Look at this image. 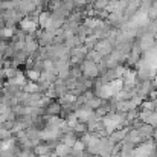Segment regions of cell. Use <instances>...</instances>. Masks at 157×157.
<instances>
[{
	"instance_id": "3957f363",
	"label": "cell",
	"mask_w": 157,
	"mask_h": 157,
	"mask_svg": "<svg viewBox=\"0 0 157 157\" xmlns=\"http://www.w3.org/2000/svg\"><path fill=\"white\" fill-rule=\"evenodd\" d=\"M125 134H127V128H121V130H114L113 133L108 134V139L114 144V145H119L124 139H125Z\"/></svg>"
},
{
	"instance_id": "277c9868",
	"label": "cell",
	"mask_w": 157,
	"mask_h": 157,
	"mask_svg": "<svg viewBox=\"0 0 157 157\" xmlns=\"http://www.w3.org/2000/svg\"><path fill=\"white\" fill-rule=\"evenodd\" d=\"M70 151H72L70 147L61 144V145H56V148H55V156L56 157H67V156H70Z\"/></svg>"
},
{
	"instance_id": "8992f818",
	"label": "cell",
	"mask_w": 157,
	"mask_h": 157,
	"mask_svg": "<svg viewBox=\"0 0 157 157\" xmlns=\"http://www.w3.org/2000/svg\"><path fill=\"white\" fill-rule=\"evenodd\" d=\"M154 0H140V3H153Z\"/></svg>"
},
{
	"instance_id": "5b68a950",
	"label": "cell",
	"mask_w": 157,
	"mask_h": 157,
	"mask_svg": "<svg viewBox=\"0 0 157 157\" xmlns=\"http://www.w3.org/2000/svg\"><path fill=\"white\" fill-rule=\"evenodd\" d=\"M151 139H153V142L157 145V128H154V134H153V137H151Z\"/></svg>"
},
{
	"instance_id": "7a4b0ae2",
	"label": "cell",
	"mask_w": 157,
	"mask_h": 157,
	"mask_svg": "<svg viewBox=\"0 0 157 157\" xmlns=\"http://www.w3.org/2000/svg\"><path fill=\"white\" fill-rule=\"evenodd\" d=\"M20 26H21V31L25 34H34L37 29V20H32V17H28V18L21 20Z\"/></svg>"
},
{
	"instance_id": "6da1fadb",
	"label": "cell",
	"mask_w": 157,
	"mask_h": 157,
	"mask_svg": "<svg viewBox=\"0 0 157 157\" xmlns=\"http://www.w3.org/2000/svg\"><path fill=\"white\" fill-rule=\"evenodd\" d=\"M113 49H114V48H113V44H111L108 40H99V41L96 43V46H95L93 51H96L102 58H105V56H108V55L111 53Z\"/></svg>"
}]
</instances>
